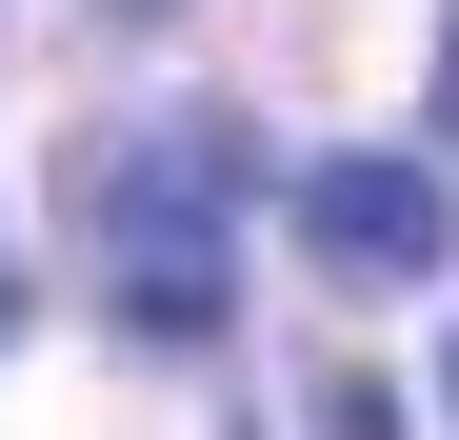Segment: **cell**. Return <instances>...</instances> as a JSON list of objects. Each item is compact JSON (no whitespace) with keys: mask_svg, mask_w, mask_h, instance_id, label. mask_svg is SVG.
Returning a JSON list of instances; mask_svg holds the SVG:
<instances>
[{"mask_svg":"<svg viewBox=\"0 0 459 440\" xmlns=\"http://www.w3.org/2000/svg\"><path fill=\"white\" fill-rule=\"evenodd\" d=\"M299 241H320L340 280H439L459 220H439V180H420V161H320V180H299Z\"/></svg>","mask_w":459,"mask_h":440,"instance_id":"1","label":"cell"},{"mask_svg":"<svg viewBox=\"0 0 459 440\" xmlns=\"http://www.w3.org/2000/svg\"><path fill=\"white\" fill-rule=\"evenodd\" d=\"M120 321H140V340H200V321H220V241H200V220H160V241L120 260Z\"/></svg>","mask_w":459,"mask_h":440,"instance_id":"2","label":"cell"},{"mask_svg":"<svg viewBox=\"0 0 459 440\" xmlns=\"http://www.w3.org/2000/svg\"><path fill=\"white\" fill-rule=\"evenodd\" d=\"M420 101H439V140H459V21H439V81H420Z\"/></svg>","mask_w":459,"mask_h":440,"instance_id":"3","label":"cell"},{"mask_svg":"<svg viewBox=\"0 0 459 440\" xmlns=\"http://www.w3.org/2000/svg\"><path fill=\"white\" fill-rule=\"evenodd\" d=\"M0 340H21V280H0Z\"/></svg>","mask_w":459,"mask_h":440,"instance_id":"4","label":"cell"}]
</instances>
